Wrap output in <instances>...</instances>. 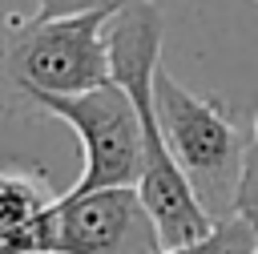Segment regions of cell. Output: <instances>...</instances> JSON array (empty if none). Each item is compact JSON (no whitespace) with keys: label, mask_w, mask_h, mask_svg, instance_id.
<instances>
[{"label":"cell","mask_w":258,"mask_h":254,"mask_svg":"<svg viewBox=\"0 0 258 254\" xmlns=\"http://www.w3.org/2000/svg\"><path fill=\"white\" fill-rule=\"evenodd\" d=\"M165 8L137 0L125 4L109 16L105 40H109V73L113 81L125 89V97L133 101L137 125H141V181L137 194L161 234V250L165 246H185L198 242L202 234H210L214 218L202 210V202L194 198L189 181L181 177L177 161L165 149L161 125H157V109H153V73L161 65V36H165Z\"/></svg>","instance_id":"6da1fadb"},{"label":"cell","mask_w":258,"mask_h":254,"mask_svg":"<svg viewBox=\"0 0 258 254\" xmlns=\"http://www.w3.org/2000/svg\"><path fill=\"white\" fill-rule=\"evenodd\" d=\"M153 109L165 149L177 161L202 210L214 222L234 218V198L246 165V137L238 133V125L222 113L218 101L189 93L165 65H157L153 73Z\"/></svg>","instance_id":"7a4b0ae2"},{"label":"cell","mask_w":258,"mask_h":254,"mask_svg":"<svg viewBox=\"0 0 258 254\" xmlns=\"http://www.w3.org/2000/svg\"><path fill=\"white\" fill-rule=\"evenodd\" d=\"M113 12L117 8H85L52 20H28L16 36H8L0 77L24 97H73L113 81L105 40Z\"/></svg>","instance_id":"3957f363"},{"label":"cell","mask_w":258,"mask_h":254,"mask_svg":"<svg viewBox=\"0 0 258 254\" xmlns=\"http://www.w3.org/2000/svg\"><path fill=\"white\" fill-rule=\"evenodd\" d=\"M28 101L73 125V133L81 137V177L73 181L69 194L141 181V125L133 101L117 81H105L73 97H28Z\"/></svg>","instance_id":"277c9868"},{"label":"cell","mask_w":258,"mask_h":254,"mask_svg":"<svg viewBox=\"0 0 258 254\" xmlns=\"http://www.w3.org/2000/svg\"><path fill=\"white\" fill-rule=\"evenodd\" d=\"M48 254H161V234L137 185H109L56 198L48 214Z\"/></svg>","instance_id":"5b68a950"},{"label":"cell","mask_w":258,"mask_h":254,"mask_svg":"<svg viewBox=\"0 0 258 254\" xmlns=\"http://www.w3.org/2000/svg\"><path fill=\"white\" fill-rule=\"evenodd\" d=\"M52 206L56 198L40 177L20 169H0V254L44 250Z\"/></svg>","instance_id":"8992f818"},{"label":"cell","mask_w":258,"mask_h":254,"mask_svg":"<svg viewBox=\"0 0 258 254\" xmlns=\"http://www.w3.org/2000/svg\"><path fill=\"white\" fill-rule=\"evenodd\" d=\"M258 246L254 230L234 214V218H222L210 226V234H202L198 242H185V246H165L161 254H250Z\"/></svg>","instance_id":"52a82bcc"},{"label":"cell","mask_w":258,"mask_h":254,"mask_svg":"<svg viewBox=\"0 0 258 254\" xmlns=\"http://www.w3.org/2000/svg\"><path fill=\"white\" fill-rule=\"evenodd\" d=\"M234 214L258 238V149L250 141H246V165H242V185H238V198H234Z\"/></svg>","instance_id":"ba28073f"},{"label":"cell","mask_w":258,"mask_h":254,"mask_svg":"<svg viewBox=\"0 0 258 254\" xmlns=\"http://www.w3.org/2000/svg\"><path fill=\"white\" fill-rule=\"evenodd\" d=\"M137 0H36L32 20H52V16H69V12H85V8H125ZM157 8H173L177 0H149Z\"/></svg>","instance_id":"9c48e42d"},{"label":"cell","mask_w":258,"mask_h":254,"mask_svg":"<svg viewBox=\"0 0 258 254\" xmlns=\"http://www.w3.org/2000/svg\"><path fill=\"white\" fill-rule=\"evenodd\" d=\"M4 56H8V36L0 32V73H4Z\"/></svg>","instance_id":"30bf717a"},{"label":"cell","mask_w":258,"mask_h":254,"mask_svg":"<svg viewBox=\"0 0 258 254\" xmlns=\"http://www.w3.org/2000/svg\"><path fill=\"white\" fill-rule=\"evenodd\" d=\"M250 145L258 149V113H254V137H250Z\"/></svg>","instance_id":"8fae6325"},{"label":"cell","mask_w":258,"mask_h":254,"mask_svg":"<svg viewBox=\"0 0 258 254\" xmlns=\"http://www.w3.org/2000/svg\"><path fill=\"white\" fill-rule=\"evenodd\" d=\"M20 254H44V250H20Z\"/></svg>","instance_id":"7c38bea8"},{"label":"cell","mask_w":258,"mask_h":254,"mask_svg":"<svg viewBox=\"0 0 258 254\" xmlns=\"http://www.w3.org/2000/svg\"><path fill=\"white\" fill-rule=\"evenodd\" d=\"M250 254H258V246H254V250H250Z\"/></svg>","instance_id":"4fadbf2b"}]
</instances>
